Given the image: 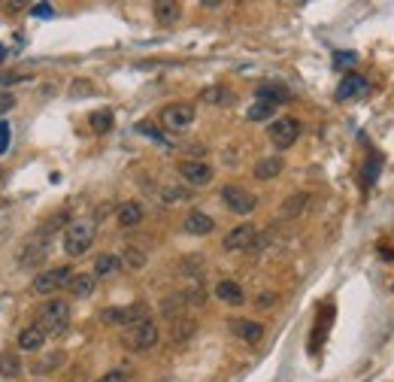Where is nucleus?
Returning <instances> with one entry per match:
<instances>
[{"instance_id":"obj_1","label":"nucleus","mask_w":394,"mask_h":382,"mask_svg":"<svg viewBox=\"0 0 394 382\" xmlns=\"http://www.w3.org/2000/svg\"><path fill=\"white\" fill-rule=\"evenodd\" d=\"M34 325L43 331L46 337H58V334H64V331L70 328V304L67 300H46L43 307H39V313H37V321Z\"/></svg>"},{"instance_id":"obj_2","label":"nucleus","mask_w":394,"mask_h":382,"mask_svg":"<svg viewBox=\"0 0 394 382\" xmlns=\"http://www.w3.org/2000/svg\"><path fill=\"white\" fill-rule=\"evenodd\" d=\"M91 243H94V222L91 218H76L64 228V252L70 258H82Z\"/></svg>"},{"instance_id":"obj_3","label":"nucleus","mask_w":394,"mask_h":382,"mask_svg":"<svg viewBox=\"0 0 394 382\" xmlns=\"http://www.w3.org/2000/svg\"><path fill=\"white\" fill-rule=\"evenodd\" d=\"M158 337H161V331H158V325L152 319H146V321H140V325H130V328L121 331V343H125L130 352H149L152 346L158 343Z\"/></svg>"},{"instance_id":"obj_4","label":"nucleus","mask_w":394,"mask_h":382,"mask_svg":"<svg viewBox=\"0 0 394 382\" xmlns=\"http://www.w3.org/2000/svg\"><path fill=\"white\" fill-rule=\"evenodd\" d=\"M100 319L113 328H130V325H140V321L149 319V307L146 304H128V307H109L100 313Z\"/></svg>"},{"instance_id":"obj_5","label":"nucleus","mask_w":394,"mask_h":382,"mask_svg":"<svg viewBox=\"0 0 394 382\" xmlns=\"http://www.w3.org/2000/svg\"><path fill=\"white\" fill-rule=\"evenodd\" d=\"M267 137H270V143L276 146L279 152H285V149H291V146L297 143V137H300V122H297V118H291V116H282V118H276V122L270 125Z\"/></svg>"},{"instance_id":"obj_6","label":"nucleus","mask_w":394,"mask_h":382,"mask_svg":"<svg viewBox=\"0 0 394 382\" xmlns=\"http://www.w3.org/2000/svg\"><path fill=\"white\" fill-rule=\"evenodd\" d=\"M221 204H225L230 213H237V216H249V213H255L258 197L252 195V191H246L242 185H225L221 188Z\"/></svg>"},{"instance_id":"obj_7","label":"nucleus","mask_w":394,"mask_h":382,"mask_svg":"<svg viewBox=\"0 0 394 382\" xmlns=\"http://www.w3.org/2000/svg\"><path fill=\"white\" fill-rule=\"evenodd\" d=\"M195 116H197V109L191 104H170L161 109V125L167 130H173V134H179V130L195 125Z\"/></svg>"},{"instance_id":"obj_8","label":"nucleus","mask_w":394,"mask_h":382,"mask_svg":"<svg viewBox=\"0 0 394 382\" xmlns=\"http://www.w3.org/2000/svg\"><path fill=\"white\" fill-rule=\"evenodd\" d=\"M70 279H73V270L70 267H52L34 279V291L37 295H55V291L70 285Z\"/></svg>"},{"instance_id":"obj_9","label":"nucleus","mask_w":394,"mask_h":382,"mask_svg":"<svg viewBox=\"0 0 394 382\" xmlns=\"http://www.w3.org/2000/svg\"><path fill=\"white\" fill-rule=\"evenodd\" d=\"M49 255V230L46 228H39L34 240H27V246L22 249V258H18V264L22 267H37V264H43Z\"/></svg>"},{"instance_id":"obj_10","label":"nucleus","mask_w":394,"mask_h":382,"mask_svg":"<svg viewBox=\"0 0 394 382\" xmlns=\"http://www.w3.org/2000/svg\"><path fill=\"white\" fill-rule=\"evenodd\" d=\"M258 240V228L255 225H237L234 230H228L225 237V252H252V246H255Z\"/></svg>"},{"instance_id":"obj_11","label":"nucleus","mask_w":394,"mask_h":382,"mask_svg":"<svg viewBox=\"0 0 394 382\" xmlns=\"http://www.w3.org/2000/svg\"><path fill=\"white\" fill-rule=\"evenodd\" d=\"M179 176L185 179L188 185H209L212 183V167L204 164V161H179Z\"/></svg>"},{"instance_id":"obj_12","label":"nucleus","mask_w":394,"mask_h":382,"mask_svg":"<svg viewBox=\"0 0 394 382\" xmlns=\"http://www.w3.org/2000/svg\"><path fill=\"white\" fill-rule=\"evenodd\" d=\"M367 88H370L367 79L358 76V73H349V76H343V82L337 85L333 97H337V100H355V97H364V94H367Z\"/></svg>"},{"instance_id":"obj_13","label":"nucleus","mask_w":394,"mask_h":382,"mask_svg":"<svg viewBox=\"0 0 394 382\" xmlns=\"http://www.w3.org/2000/svg\"><path fill=\"white\" fill-rule=\"evenodd\" d=\"M182 230L191 237H207L216 230V222H212V216L200 213V209H191V213L185 216V222H182Z\"/></svg>"},{"instance_id":"obj_14","label":"nucleus","mask_w":394,"mask_h":382,"mask_svg":"<svg viewBox=\"0 0 394 382\" xmlns=\"http://www.w3.org/2000/svg\"><path fill=\"white\" fill-rule=\"evenodd\" d=\"M230 331H234V337H240L242 343H258V340L264 337V325H261V321H252V319L230 321Z\"/></svg>"},{"instance_id":"obj_15","label":"nucleus","mask_w":394,"mask_h":382,"mask_svg":"<svg viewBox=\"0 0 394 382\" xmlns=\"http://www.w3.org/2000/svg\"><path fill=\"white\" fill-rule=\"evenodd\" d=\"M216 297L221 300V304H228V307H242L246 304V295H242V288L234 283V279H221V283L216 285Z\"/></svg>"},{"instance_id":"obj_16","label":"nucleus","mask_w":394,"mask_h":382,"mask_svg":"<svg viewBox=\"0 0 394 382\" xmlns=\"http://www.w3.org/2000/svg\"><path fill=\"white\" fill-rule=\"evenodd\" d=\"M282 167H285V161H282L279 155H270V158H261L255 170H252V176L258 179V183H267V179H276L282 173Z\"/></svg>"},{"instance_id":"obj_17","label":"nucleus","mask_w":394,"mask_h":382,"mask_svg":"<svg viewBox=\"0 0 394 382\" xmlns=\"http://www.w3.org/2000/svg\"><path fill=\"white\" fill-rule=\"evenodd\" d=\"M67 288L73 297H88V295H94V288H97V276L94 273H73Z\"/></svg>"},{"instance_id":"obj_18","label":"nucleus","mask_w":394,"mask_h":382,"mask_svg":"<svg viewBox=\"0 0 394 382\" xmlns=\"http://www.w3.org/2000/svg\"><path fill=\"white\" fill-rule=\"evenodd\" d=\"M307 204H309V195H307V191H297V195H291V197L282 200L279 216L282 218H295V216H300L303 209H307Z\"/></svg>"},{"instance_id":"obj_19","label":"nucleus","mask_w":394,"mask_h":382,"mask_svg":"<svg viewBox=\"0 0 394 382\" xmlns=\"http://www.w3.org/2000/svg\"><path fill=\"white\" fill-rule=\"evenodd\" d=\"M43 343H46V334L37 325H30V328H25L22 334H18V349H25V352H39Z\"/></svg>"},{"instance_id":"obj_20","label":"nucleus","mask_w":394,"mask_h":382,"mask_svg":"<svg viewBox=\"0 0 394 382\" xmlns=\"http://www.w3.org/2000/svg\"><path fill=\"white\" fill-rule=\"evenodd\" d=\"M143 222V207L137 204V200H128V204L118 207V225L121 228H134Z\"/></svg>"},{"instance_id":"obj_21","label":"nucleus","mask_w":394,"mask_h":382,"mask_svg":"<svg viewBox=\"0 0 394 382\" xmlns=\"http://www.w3.org/2000/svg\"><path fill=\"white\" fill-rule=\"evenodd\" d=\"M88 125L94 134H109L116 125V116H113V109H94V113L88 116Z\"/></svg>"},{"instance_id":"obj_22","label":"nucleus","mask_w":394,"mask_h":382,"mask_svg":"<svg viewBox=\"0 0 394 382\" xmlns=\"http://www.w3.org/2000/svg\"><path fill=\"white\" fill-rule=\"evenodd\" d=\"M18 374H22V358L16 352H0V376L16 379Z\"/></svg>"},{"instance_id":"obj_23","label":"nucleus","mask_w":394,"mask_h":382,"mask_svg":"<svg viewBox=\"0 0 394 382\" xmlns=\"http://www.w3.org/2000/svg\"><path fill=\"white\" fill-rule=\"evenodd\" d=\"M118 267H121V258L113 255V252H104V255H97V261H94V276L97 279L100 276H109V273H116Z\"/></svg>"},{"instance_id":"obj_24","label":"nucleus","mask_w":394,"mask_h":382,"mask_svg":"<svg viewBox=\"0 0 394 382\" xmlns=\"http://www.w3.org/2000/svg\"><path fill=\"white\" fill-rule=\"evenodd\" d=\"M273 116H276V104H267V100H255L246 113L249 122H267V118H273Z\"/></svg>"},{"instance_id":"obj_25","label":"nucleus","mask_w":394,"mask_h":382,"mask_svg":"<svg viewBox=\"0 0 394 382\" xmlns=\"http://www.w3.org/2000/svg\"><path fill=\"white\" fill-rule=\"evenodd\" d=\"M152 9H155V18L161 25H173V22H179V16H182L179 4H155Z\"/></svg>"},{"instance_id":"obj_26","label":"nucleus","mask_w":394,"mask_h":382,"mask_svg":"<svg viewBox=\"0 0 394 382\" xmlns=\"http://www.w3.org/2000/svg\"><path fill=\"white\" fill-rule=\"evenodd\" d=\"M118 258H121V264H125L128 270H140V267H146V252H143V249H137V246H128Z\"/></svg>"},{"instance_id":"obj_27","label":"nucleus","mask_w":394,"mask_h":382,"mask_svg":"<svg viewBox=\"0 0 394 382\" xmlns=\"http://www.w3.org/2000/svg\"><path fill=\"white\" fill-rule=\"evenodd\" d=\"M288 97L291 94L282 85H261L258 88V100H267V104H282V100H288Z\"/></svg>"},{"instance_id":"obj_28","label":"nucleus","mask_w":394,"mask_h":382,"mask_svg":"<svg viewBox=\"0 0 394 382\" xmlns=\"http://www.w3.org/2000/svg\"><path fill=\"white\" fill-rule=\"evenodd\" d=\"M379 167H382V158H370V161H367V167H364V173H361V179H364V188H370L373 183H376V176H379Z\"/></svg>"},{"instance_id":"obj_29","label":"nucleus","mask_w":394,"mask_h":382,"mask_svg":"<svg viewBox=\"0 0 394 382\" xmlns=\"http://www.w3.org/2000/svg\"><path fill=\"white\" fill-rule=\"evenodd\" d=\"M358 61L355 52H333V67H352Z\"/></svg>"},{"instance_id":"obj_30","label":"nucleus","mask_w":394,"mask_h":382,"mask_svg":"<svg viewBox=\"0 0 394 382\" xmlns=\"http://www.w3.org/2000/svg\"><path fill=\"white\" fill-rule=\"evenodd\" d=\"M30 16H34V18H52L55 9L49 4H34V6H30Z\"/></svg>"},{"instance_id":"obj_31","label":"nucleus","mask_w":394,"mask_h":382,"mask_svg":"<svg viewBox=\"0 0 394 382\" xmlns=\"http://www.w3.org/2000/svg\"><path fill=\"white\" fill-rule=\"evenodd\" d=\"M9 137H13V128H9V122H0V155L9 149Z\"/></svg>"},{"instance_id":"obj_32","label":"nucleus","mask_w":394,"mask_h":382,"mask_svg":"<svg viewBox=\"0 0 394 382\" xmlns=\"http://www.w3.org/2000/svg\"><path fill=\"white\" fill-rule=\"evenodd\" d=\"M164 204H173V200H182V197H188V191L185 188H164Z\"/></svg>"},{"instance_id":"obj_33","label":"nucleus","mask_w":394,"mask_h":382,"mask_svg":"<svg viewBox=\"0 0 394 382\" xmlns=\"http://www.w3.org/2000/svg\"><path fill=\"white\" fill-rule=\"evenodd\" d=\"M61 361H64V355H61V352H55L52 358H46L43 364H37V374H46V370H52V367H58Z\"/></svg>"},{"instance_id":"obj_34","label":"nucleus","mask_w":394,"mask_h":382,"mask_svg":"<svg viewBox=\"0 0 394 382\" xmlns=\"http://www.w3.org/2000/svg\"><path fill=\"white\" fill-rule=\"evenodd\" d=\"M94 382H128V374H125V370H109L106 376H100Z\"/></svg>"},{"instance_id":"obj_35","label":"nucleus","mask_w":394,"mask_h":382,"mask_svg":"<svg viewBox=\"0 0 394 382\" xmlns=\"http://www.w3.org/2000/svg\"><path fill=\"white\" fill-rule=\"evenodd\" d=\"M13 106H16V97L9 94V92H0V116H4V113H9V109H13Z\"/></svg>"},{"instance_id":"obj_36","label":"nucleus","mask_w":394,"mask_h":382,"mask_svg":"<svg viewBox=\"0 0 394 382\" xmlns=\"http://www.w3.org/2000/svg\"><path fill=\"white\" fill-rule=\"evenodd\" d=\"M273 300H276V297H273L270 291H267V295H258V300H255V307H258V309H270V307H273Z\"/></svg>"},{"instance_id":"obj_37","label":"nucleus","mask_w":394,"mask_h":382,"mask_svg":"<svg viewBox=\"0 0 394 382\" xmlns=\"http://www.w3.org/2000/svg\"><path fill=\"white\" fill-rule=\"evenodd\" d=\"M204 100H209V104H218V100H225V94H221L218 88H209V92H204Z\"/></svg>"},{"instance_id":"obj_38","label":"nucleus","mask_w":394,"mask_h":382,"mask_svg":"<svg viewBox=\"0 0 394 382\" xmlns=\"http://www.w3.org/2000/svg\"><path fill=\"white\" fill-rule=\"evenodd\" d=\"M4 58H6V46L0 43V61H4Z\"/></svg>"},{"instance_id":"obj_39","label":"nucleus","mask_w":394,"mask_h":382,"mask_svg":"<svg viewBox=\"0 0 394 382\" xmlns=\"http://www.w3.org/2000/svg\"><path fill=\"white\" fill-rule=\"evenodd\" d=\"M0 185H4V170H0Z\"/></svg>"}]
</instances>
